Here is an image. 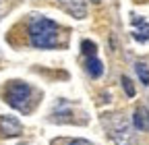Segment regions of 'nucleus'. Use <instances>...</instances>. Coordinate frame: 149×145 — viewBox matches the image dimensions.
Segmentation results:
<instances>
[{
	"mask_svg": "<svg viewBox=\"0 0 149 145\" xmlns=\"http://www.w3.org/2000/svg\"><path fill=\"white\" fill-rule=\"evenodd\" d=\"M70 145H91L89 141H85V139H77V141H72Z\"/></svg>",
	"mask_w": 149,
	"mask_h": 145,
	"instance_id": "obj_11",
	"label": "nucleus"
},
{
	"mask_svg": "<svg viewBox=\"0 0 149 145\" xmlns=\"http://www.w3.org/2000/svg\"><path fill=\"white\" fill-rule=\"evenodd\" d=\"M93 2H100V0H93Z\"/></svg>",
	"mask_w": 149,
	"mask_h": 145,
	"instance_id": "obj_12",
	"label": "nucleus"
},
{
	"mask_svg": "<svg viewBox=\"0 0 149 145\" xmlns=\"http://www.w3.org/2000/svg\"><path fill=\"white\" fill-rule=\"evenodd\" d=\"M133 25H135V38L139 42H147L149 40V23L143 17H133Z\"/></svg>",
	"mask_w": 149,
	"mask_h": 145,
	"instance_id": "obj_5",
	"label": "nucleus"
},
{
	"mask_svg": "<svg viewBox=\"0 0 149 145\" xmlns=\"http://www.w3.org/2000/svg\"><path fill=\"white\" fill-rule=\"evenodd\" d=\"M29 38L35 48H54L58 40V25L48 17L35 15L29 23Z\"/></svg>",
	"mask_w": 149,
	"mask_h": 145,
	"instance_id": "obj_1",
	"label": "nucleus"
},
{
	"mask_svg": "<svg viewBox=\"0 0 149 145\" xmlns=\"http://www.w3.org/2000/svg\"><path fill=\"white\" fill-rule=\"evenodd\" d=\"M6 102L21 112H29V102H31V87L27 83H10L6 89Z\"/></svg>",
	"mask_w": 149,
	"mask_h": 145,
	"instance_id": "obj_2",
	"label": "nucleus"
},
{
	"mask_svg": "<svg viewBox=\"0 0 149 145\" xmlns=\"http://www.w3.org/2000/svg\"><path fill=\"white\" fill-rule=\"evenodd\" d=\"M0 131H2V135H6V137H17V135L23 133L21 122L17 118H13V116H2L0 118Z\"/></svg>",
	"mask_w": 149,
	"mask_h": 145,
	"instance_id": "obj_3",
	"label": "nucleus"
},
{
	"mask_svg": "<svg viewBox=\"0 0 149 145\" xmlns=\"http://www.w3.org/2000/svg\"><path fill=\"white\" fill-rule=\"evenodd\" d=\"M137 75H139L143 85H149V68L145 62H137Z\"/></svg>",
	"mask_w": 149,
	"mask_h": 145,
	"instance_id": "obj_8",
	"label": "nucleus"
},
{
	"mask_svg": "<svg viewBox=\"0 0 149 145\" xmlns=\"http://www.w3.org/2000/svg\"><path fill=\"white\" fill-rule=\"evenodd\" d=\"M58 2L77 19H83L85 17V2L83 0H58Z\"/></svg>",
	"mask_w": 149,
	"mask_h": 145,
	"instance_id": "obj_4",
	"label": "nucleus"
},
{
	"mask_svg": "<svg viewBox=\"0 0 149 145\" xmlns=\"http://www.w3.org/2000/svg\"><path fill=\"white\" fill-rule=\"evenodd\" d=\"M87 72L91 77H102V72H104V64L97 56H87Z\"/></svg>",
	"mask_w": 149,
	"mask_h": 145,
	"instance_id": "obj_6",
	"label": "nucleus"
},
{
	"mask_svg": "<svg viewBox=\"0 0 149 145\" xmlns=\"http://www.w3.org/2000/svg\"><path fill=\"white\" fill-rule=\"evenodd\" d=\"M81 48H83V54H85V56H95V52H97V46L93 44V42H89V40H83Z\"/></svg>",
	"mask_w": 149,
	"mask_h": 145,
	"instance_id": "obj_9",
	"label": "nucleus"
},
{
	"mask_svg": "<svg viewBox=\"0 0 149 145\" xmlns=\"http://www.w3.org/2000/svg\"><path fill=\"white\" fill-rule=\"evenodd\" d=\"M135 126L139 131H149V112L145 108H139L135 112Z\"/></svg>",
	"mask_w": 149,
	"mask_h": 145,
	"instance_id": "obj_7",
	"label": "nucleus"
},
{
	"mask_svg": "<svg viewBox=\"0 0 149 145\" xmlns=\"http://www.w3.org/2000/svg\"><path fill=\"white\" fill-rule=\"evenodd\" d=\"M122 85H124V89H126L128 96H135V87H133V83H130L128 77H122Z\"/></svg>",
	"mask_w": 149,
	"mask_h": 145,
	"instance_id": "obj_10",
	"label": "nucleus"
}]
</instances>
